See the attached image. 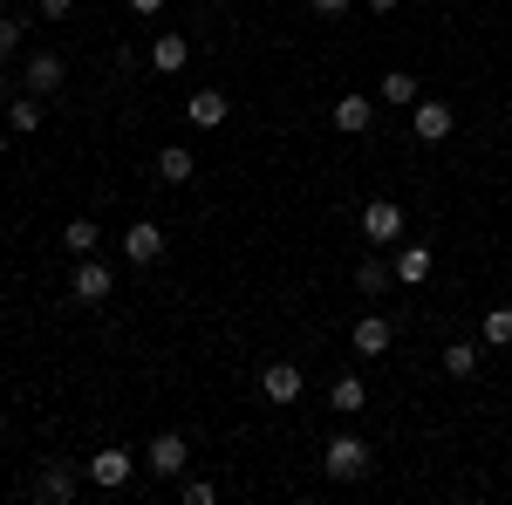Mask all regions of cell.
<instances>
[{
	"mask_svg": "<svg viewBox=\"0 0 512 505\" xmlns=\"http://www.w3.org/2000/svg\"><path fill=\"white\" fill-rule=\"evenodd\" d=\"M390 273H396V287H424L431 280V246H403Z\"/></svg>",
	"mask_w": 512,
	"mask_h": 505,
	"instance_id": "7c38bea8",
	"label": "cell"
},
{
	"mask_svg": "<svg viewBox=\"0 0 512 505\" xmlns=\"http://www.w3.org/2000/svg\"><path fill=\"white\" fill-rule=\"evenodd\" d=\"M185 458H192V451H185V437H178V430H158V437H151V451H144V465L158 471V478H185Z\"/></svg>",
	"mask_w": 512,
	"mask_h": 505,
	"instance_id": "277c9868",
	"label": "cell"
},
{
	"mask_svg": "<svg viewBox=\"0 0 512 505\" xmlns=\"http://www.w3.org/2000/svg\"><path fill=\"white\" fill-rule=\"evenodd\" d=\"M410 130H417V144H444V137H451V110H444V103H417Z\"/></svg>",
	"mask_w": 512,
	"mask_h": 505,
	"instance_id": "8fae6325",
	"label": "cell"
},
{
	"mask_svg": "<svg viewBox=\"0 0 512 505\" xmlns=\"http://www.w3.org/2000/svg\"><path fill=\"white\" fill-rule=\"evenodd\" d=\"M342 7H349V0H315V14H342Z\"/></svg>",
	"mask_w": 512,
	"mask_h": 505,
	"instance_id": "4316f807",
	"label": "cell"
},
{
	"mask_svg": "<svg viewBox=\"0 0 512 505\" xmlns=\"http://www.w3.org/2000/svg\"><path fill=\"white\" fill-rule=\"evenodd\" d=\"M335 130H369V96H342V103H335Z\"/></svg>",
	"mask_w": 512,
	"mask_h": 505,
	"instance_id": "e0dca14e",
	"label": "cell"
},
{
	"mask_svg": "<svg viewBox=\"0 0 512 505\" xmlns=\"http://www.w3.org/2000/svg\"><path fill=\"white\" fill-rule=\"evenodd\" d=\"M301 369H294V362H267V376H260V396H267V403H301Z\"/></svg>",
	"mask_w": 512,
	"mask_h": 505,
	"instance_id": "8992f818",
	"label": "cell"
},
{
	"mask_svg": "<svg viewBox=\"0 0 512 505\" xmlns=\"http://www.w3.org/2000/svg\"><path fill=\"white\" fill-rule=\"evenodd\" d=\"M0 96H7V69H0Z\"/></svg>",
	"mask_w": 512,
	"mask_h": 505,
	"instance_id": "f1b7e54d",
	"label": "cell"
},
{
	"mask_svg": "<svg viewBox=\"0 0 512 505\" xmlns=\"http://www.w3.org/2000/svg\"><path fill=\"white\" fill-rule=\"evenodd\" d=\"M35 499H48V505H69V499H76V471H69L62 458H55V465H48V471L35 478Z\"/></svg>",
	"mask_w": 512,
	"mask_h": 505,
	"instance_id": "30bf717a",
	"label": "cell"
},
{
	"mask_svg": "<svg viewBox=\"0 0 512 505\" xmlns=\"http://www.w3.org/2000/svg\"><path fill=\"white\" fill-rule=\"evenodd\" d=\"M383 103H396V110H403V103H417V76H403V69L383 76Z\"/></svg>",
	"mask_w": 512,
	"mask_h": 505,
	"instance_id": "7402d4cb",
	"label": "cell"
},
{
	"mask_svg": "<svg viewBox=\"0 0 512 505\" xmlns=\"http://www.w3.org/2000/svg\"><path fill=\"white\" fill-rule=\"evenodd\" d=\"M41 14H48V21H69V14H76V0H41Z\"/></svg>",
	"mask_w": 512,
	"mask_h": 505,
	"instance_id": "d4e9b609",
	"label": "cell"
},
{
	"mask_svg": "<svg viewBox=\"0 0 512 505\" xmlns=\"http://www.w3.org/2000/svg\"><path fill=\"white\" fill-rule=\"evenodd\" d=\"M355 355H390V342H396V328L383 321V314H369V321H355Z\"/></svg>",
	"mask_w": 512,
	"mask_h": 505,
	"instance_id": "9c48e42d",
	"label": "cell"
},
{
	"mask_svg": "<svg viewBox=\"0 0 512 505\" xmlns=\"http://www.w3.org/2000/svg\"><path fill=\"white\" fill-rule=\"evenodd\" d=\"M151 69H158V76H178V69H185V35H158V48H151Z\"/></svg>",
	"mask_w": 512,
	"mask_h": 505,
	"instance_id": "5bb4252c",
	"label": "cell"
},
{
	"mask_svg": "<svg viewBox=\"0 0 512 505\" xmlns=\"http://www.w3.org/2000/svg\"><path fill=\"white\" fill-rule=\"evenodd\" d=\"M321 471H328L335 485H349V478H362V471H369V444H362V437H335V444L321 451Z\"/></svg>",
	"mask_w": 512,
	"mask_h": 505,
	"instance_id": "6da1fadb",
	"label": "cell"
},
{
	"mask_svg": "<svg viewBox=\"0 0 512 505\" xmlns=\"http://www.w3.org/2000/svg\"><path fill=\"white\" fill-rule=\"evenodd\" d=\"M110 287H117V273L103 267V260H89V253H82L76 280H69V301H76V308H96V301H110Z\"/></svg>",
	"mask_w": 512,
	"mask_h": 505,
	"instance_id": "7a4b0ae2",
	"label": "cell"
},
{
	"mask_svg": "<svg viewBox=\"0 0 512 505\" xmlns=\"http://www.w3.org/2000/svg\"><path fill=\"white\" fill-rule=\"evenodd\" d=\"M158 171L171 178V185H185V178H192V151H185V144H171V151L158 157Z\"/></svg>",
	"mask_w": 512,
	"mask_h": 505,
	"instance_id": "ffe728a7",
	"label": "cell"
},
{
	"mask_svg": "<svg viewBox=\"0 0 512 505\" xmlns=\"http://www.w3.org/2000/svg\"><path fill=\"white\" fill-rule=\"evenodd\" d=\"M472 369H478V349H472V342H451V349H444V376H458V383H465Z\"/></svg>",
	"mask_w": 512,
	"mask_h": 505,
	"instance_id": "d6986e66",
	"label": "cell"
},
{
	"mask_svg": "<svg viewBox=\"0 0 512 505\" xmlns=\"http://www.w3.org/2000/svg\"><path fill=\"white\" fill-rule=\"evenodd\" d=\"M62 82H69L62 55H28V69H21V89H28V96H55Z\"/></svg>",
	"mask_w": 512,
	"mask_h": 505,
	"instance_id": "5b68a950",
	"label": "cell"
},
{
	"mask_svg": "<svg viewBox=\"0 0 512 505\" xmlns=\"http://www.w3.org/2000/svg\"><path fill=\"white\" fill-rule=\"evenodd\" d=\"M89 478H96L103 492L130 485V451H117V444H110V451H96V458H89Z\"/></svg>",
	"mask_w": 512,
	"mask_h": 505,
	"instance_id": "ba28073f",
	"label": "cell"
},
{
	"mask_svg": "<svg viewBox=\"0 0 512 505\" xmlns=\"http://www.w3.org/2000/svg\"><path fill=\"white\" fill-rule=\"evenodd\" d=\"M185 117H192L198 130H212V123H226V96H219V89H198L192 103H185Z\"/></svg>",
	"mask_w": 512,
	"mask_h": 505,
	"instance_id": "4fadbf2b",
	"label": "cell"
},
{
	"mask_svg": "<svg viewBox=\"0 0 512 505\" xmlns=\"http://www.w3.org/2000/svg\"><path fill=\"white\" fill-rule=\"evenodd\" d=\"M164 0H130V14H158Z\"/></svg>",
	"mask_w": 512,
	"mask_h": 505,
	"instance_id": "484cf974",
	"label": "cell"
},
{
	"mask_svg": "<svg viewBox=\"0 0 512 505\" xmlns=\"http://www.w3.org/2000/svg\"><path fill=\"white\" fill-rule=\"evenodd\" d=\"M390 280H396V273L383 267V260H362V267H355V287H362V294H383Z\"/></svg>",
	"mask_w": 512,
	"mask_h": 505,
	"instance_id": "44dd1931",
	"label": "cell"
},
{
	"mask_svg": "<svg viewBox=\"0 0 512 505\" xmlns=\"http://www.w3.org/2000/svg\"><path fill=\"white\" fill-rule=\"evenodd\" d=\"M96 239H103V233H96V219H69V233H62V246H69V253L82 260V253H96Z\"/></svg>",
	"mask_w": 512,
	"mask_h": 505,
	"instance_id": "ac0fdd59",
	"label": "cell"
},
{
	"mask_svg": "<svg viewBox=\"0 0 512 505\" xmlns=\"http://www.w3.org/2000/svg\"><path fill=\"white\" fill-rule=\"evenodd\" d=\"M362 403H369V389L355 383V376H342V383L328 389V410H335V417H355V410H362Z\"/></svg>",
	"mask_w": 512,
	"mask_h": 505,
	"instance_id": "9a60e30c",
	"label": "cell"
},
{
	"mask_svg": "<svg viewBox=\"0 0 512 505\" xmlns=\"http://www.w3.org/2000/svg\"><path fill=\"white\" fill-rule=\"evenodd\" d=\"M369 7H376V14H390V7H396V0H369Z\"/></svg>",
	"mask_w": 512,
	"mask_h": 505,
	"instance_id": "83f0119b",
	"label": "cell"
},
{
	"mask_svg": "<svg viewBox=\"0 0 512 505\" xmlns=\"http://www.w3.org/2000/svg\"><path fill=\"white\" fill-rule=\"evenodd\" d=\"M123 253H130L137 267H151V260H164V226H151V219H137V226L123 233Z\"/></svg>",
	"mask_w": 512,
	"mask_h": 505,
	"instance_id": "52a82bcc",
	"label": "cell"
},
{
	"mask_svg": "<svg viewBox=\"0 0 512 505\" xmlns=\"http://www.w3.org/2000/svg\"><path fill=\"white\" fill-rule=\"evenodd\" d=\"M485 342H492V349H512V308L485 314Z\"/></svg>",
	"mask_w": 512,
	"mask_h": 505,
	"instance_id": "603a6c76",
	"label": "cell"
},
{
	"mask_svg": "<svg viewBox=\"0 0 512 505\" xmlns=\"http://www.w3.org/2000/svg\"><path fill=\"white\" fill-rule=\"evenodd\" d=\"M7 123H14L21 137H28V130H41V96H28V89H21V96L7 103Z\"/></svg>",
	"mask_w": 512,
	"mask_h": 505,
	"instance_id": "2e32d148",
	"label": "cell"
},
{
	"mask_svg": "<svg viewBox=\"0 0 512 505\" xmlns=\"http://www.w3.org/2000/svg\"><path fill=\"white\" fill-rule=\"evenodd\" d=\"M362 239H369V246H396V239H403V205H396V198L362 205Z\"/></svg>",
	"mask_w": 512,
	"mask_h": 505,
	"instance_id": "3957f363",
	"label": "cell"
},
{
	"mask_svg": "<svg viewBox=\"0 0 512 505\" xmlns=\"http://www.w3.org/2000/svg\"><path fill=\"white\" fill-rule=\"evenodd\" d=\"M14 48H21V21H14V14H0V62H7Z\"/></svg>",
	"mask_w": 512,
	"mask_h": 505,
	"instance_id": "cb8c5ba5",
	"label": "cell"
}]
</instances>
